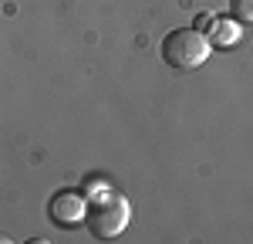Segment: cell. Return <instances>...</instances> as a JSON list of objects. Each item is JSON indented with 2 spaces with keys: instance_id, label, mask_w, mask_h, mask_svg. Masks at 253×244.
Wrapping results in <instances>:
<instances>
[{
  "instance_id": "5b68a950",
  "label": "cell",
  "mask_w": 253,
  "mask_h": 244,
  "mask_svg": "<svg viewBox=\"0 0 253 244\" xmlns=\"http://www.w3.org/2000/svg\"><path fill=\"white\" fill-rule=\"evenodd\" d=\"M230 17L240 24H253V0H230Z\"/></svg>"
},
{
  "instance_id": "277c9868",
  "label": "cell",
  "mask_w": 253,
  "mask_h": 244,
  "mask_svg": "<svg viewBox=\"0 0 253 244\" xmlns=\"http://www.w3.org/2000/svg\"><path fill=\"white\" fill-rule=\"evenodd\" d=\"M196 31H203L213 48H236L240 44V20L233 17H216V14H199L196 17Z\"/></svg>"
},
{
  "instance_id": "8992f818",
  "label": "cell",
  "mask_w": 253,
  "mask_h": 244,
  "mask_svg": "<svg viewBox=\"0 0 253 244\" xmlns=\"http://www.w3.org/2000/svg\"><path fill=\"white\" fill-rule=\"evenodd\" d=\"M0 244H10V238H7V234H0Z\"/></svg>"
},
{
  "instance_id": "7a4b0ae2",
  "label": "cell",
  "mask_w": 253,
  "mask_h": 244,
  "mask_svg": "<svg viewBox=\"0 0 253 244\" xmlns=\"http://www.w3.org/2000/svg\"><path fill=\"white\" fill-rule=\"evenodd\" d=\"M132 221V207L125 197L118 193H101V197H91L88 200V210H84V227L88 234L98 238V241H108V238H118Z\"/></svg>"
},
{
  "instance_id": "6da1fadb",
  "label": "cell",
  "mask_w": 253,
  "mask_h": 244,
  "mask_svg": "<svg viewBox=\"0 0 253 244\" xmlns=\"http://www.w3.org/2000/svg\"><path fill=\"white\" fill-rule=\"evenodd\" d=\"M210 51H213L210 38L203 31H196V27H175L159 44V55H162V61L172 71H196V68H203L206 58H210Z\"/></svg>"
},
{
  "instance_id": "3957f363",
  "label": "cell",
  "mask_w": 253,
  "mask_h": 244,
  "mask_svg": "<svg viewBox=\"0 0 253 244\" xmlns=\"http://www.w3.org/2000/svg\"><path fill=\"white\" fill-rule=\"evenodd\" d=\"M84 210H88V197H84L81 190H71V186L58 190V193L47 200V217L58 224V227H64V231L84 224Z\"/></svg>"
}]
</instances>
